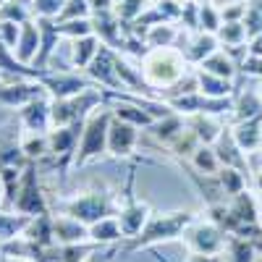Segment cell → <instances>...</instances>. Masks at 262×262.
Listing matches in <instances>:
<instances>
[{
    "label": "cell",
    "instance_id": "obj_1",
    "mask_svg": "<svg viewBox=\"0 0 262 262\" xmlns=\"http://www.w3.org/2000/svg\"><path fill=\"white\" fill-rule=\"evenodd\" d=\"M194 210H173V212H163V215H152L147 226L142 228L139 236L134 238H126V247L121 249L123 254H134V252H142V249H149V247H158V244H168V242H176V238L184 236V231L196 221Z\"/></svg>",
    "mask_w": 262,
    "mask_h": 262
},
{
    "label": "cell",
    "instance_id": "obj_2",
    "mask_svg": "<svg viewBox=\"0 0 262 262\" xmlns=\"http://www.w3.org/2000/svg\"><path fill=\"white\" fill-rule=\"evenodd\" d=\"M189 74V60L179 48H155L142 58V79L147 90H170Z\"/></svg>",
    "mask_w": 262,
    "mask_h": 262
},
{
    "label": "cell",
    "instance_id": "obj_3",
    "mask_svg": "<svg viewBox=\"0 0 262 262\" xmlns=\"http://www.w3.org/2000/svg\"><path fill=\"white\" fill-rule=\"evenodd\" d=\"M113 121V111L111 105H100L97 111L84 121L81 137H79V147L74 155V168H84L90 165L92 160H97L100 155L107 152V128H111Z\"/></svg>",
    "mask_w": 262,
    "mask_h": 262
},
{
    "label": "cell",
    "instance_id": "obj_4",
    "mask_svg": "<svg viewBox=\"0 0 262 262\" xmlns=\"http://www.w3.org/2000/svg\"><path fill=\"white\" fill-rule=\"evenodd\" d=\"M58 212L76 217V221L84 223V226H92V223L102 221V217L116 215L118 207H116V200H113L111 191L90 189V191H81L76 196H69V200L58 202Z\"/></svg>",
    "mask_w": 262,
    "mask_h": 262
},
{
    "label": "cell",
    "instance_id": "obj_5",
    "mask_svg": "<svg viewBox=\"0 0 262 262\" xmlns=\"http://www.w3.org/2000/svg\"><path fill=\"white\" fill-rule=\"evenodd\" d=\"M134 181H137L134 168H128L126 189H123V191H121V196H118V212H116L123 238H134V236H139V233H142V228L147 226V221L152 217L149 205L134 196Z\"/></svg>",
    "mask_w": 262,
    "mask_h": 262
},
{
    "label": "cell",
    "instance_id": "obj_6",
    "mask_svg": "<svg viewBox=\"0 0 262 262\" xmlns=\"http://www.w3.org/2000/svg\"><path fill=\"white\" fill-rule=\"evenodd\" d=\"M13 212L21 215H48L50 205H48V194L39 184V163H27L24 173H21V184H18V194L13 200Z\"/></svg>",
    "mask_w": 262,
    "mask_h": 262
},
{
    "label": "cell",
    "instance_id": "obj_7",
    "mask_svg": "<svg viewBox=\"0 0 262 262\" xmlns=\"http://www.w3.org/2000/svg\"><path fill=\"white\" fill-rule=\"evenodd\" d=\"M37 81L45 86V92L53 100H66V97L81 95L86 90H92V86H97L84 71H74V69H45V71H39Z\"/></svg>",
    "mask_w": 262,
    "mask_h": 262
},
{
    "label": "cell",
    "instance_id": "obj_8",
    "mask_svg": "<svg viewBox=\"0 0 262 262\" xmlns=\"http://www.w3.org/2000/svg\"><path fill=\"white\" fill-rule=\"evenodd\" d=\"M184 244L191 254H223L228 247V233L212 221H196L184 231Z\"/></svg>",
    "mask_w": 262,
    "mask_h": 262
},
{
    "label": "cell",
    "instance_id": "obj_9",
    "mask_svg": "<svg viewBox=\"0 0 262 262\" xmlns=\"http://www.w3.org/2000/svg\"><path fill=\"white\" fill-rule=\"evenodd\" d=\"M86 76H90L100 90H107V92H121L123 84H121V76H118V53L113 48L102 45L100 53L95 55V60L86 66Z\"/></svg>",
    "mask_w": 262,
    "mask_h": 262
},
{
    "label": "cell",
    "instance_id": "obj_10",
    "mask_svg": "<svg viewBox=\"0 0 262 262\" xmlns=\"http://www.w3.org/2000/svg\"><path fill=\"white\" fill-rule=\"evenodd\" d=\"M50 95H42L32 102H27L24 107H18L16 121L21 126V131H34V134H48L53 128V118H50Z\"/></svg>",
    "mask_w": 262,
    "mask_h": 262
},
{
    "label": "cell",
    "instance_id": "obj_11",
    "mask_svg": "<svg viewBox=\"0 0 262 262\" xmlns=\"http://www.w3.org/2000/svg\"><path fill=\"white\" fill-rule=\"evenodd\" d=\"M139 147V128L113 116L107 128V155L113 158H131Z\"/></svg>",
    "mask_w": 262,
    "mask_h": 262
},
{
    "label": "cell",
    "instance_id": "obj_12",
    "mask_svg": "<svg viewBox=\"0 0 262 262\" xmlns=\"http://www.w3.org/2000/svg\"><path fill=\"white\" fill-rule=\"evenodd\" d=\"M84 123H74V126H60V128H50L48 139H50V160L58 163H74L76 147H79V137H81Z\"/></svg>",
    "mask_w": 262,
    "mask_h": 262
},
{
    "label": "cell",
    "instance_id": "obj_13",
    "mask_svg": "<svg viewBox=\"0 0 262 262\" xmlns=\"http://www.w3.org/2000/svg\"><path fill=\"white\" fill-rule=\"evenodd\" d=\"M53 236H55V244H60V247L86 244L90 242V226L79 223L71 215L58 212V215H53Z\"/></svg>",
    "mask_w": 262,
    "mask_h": 262
},
{
    "label": "cell",
    "instance_id": "obj_14",
    "mask_svg": "<svg viewBox=\"0 0 262 262\" xmlns=\"http://www.w3.org/2000/svg\"><path fill=\"white\" fill-rule=\"evenodd\" d=\"M66 42H69V39H66ZM100 48H102V39L97 34H86V37L71 39L69 42V66L74 71H86V66L95 60Z\"/></svg>",
    "mask_w": 262,
    "mask_h": 262
},
{
    "label": "cell",
    "instance_id": "obj_15",
    "mask_svg": "<svg viewBox=\"0 0 262 262\" xmlns=\"http://www.w3.org/2000/svg\"><path fill=\"white\" fill-rule=\"evenodd\" d=\"M212 149H215V155H217V160H221L223 168H236V170L247 173V152L233 142L231 128H226L223 134L217 137V142L212 144Z\"/></svg>",
    "mask_w": 262,
    "mask_h": 262
},
{
    "label": "cell",
    "instance_id": "obj_16",
    "mask_svg": "<svg viewBox=\"0 0 262 262\" xmlns=\"http://www.w3.org/2000/svg\"><path fill=\"white\" fill-rule=\"evenodd\" d=\"M231 134H233V142L242 147L244 152H257V149H262V113L254 116V118H247V121L233 123Z\"/></svg>",
    "mask_w": 262,
    "mask_h": 262
},
{
    "label": "cell",
    "instance_id": "obj_17",
    "mask_svg": "<svg viewBox=\"0 0 262 262\" xmlns=\"http://www.w3.org/2000/svg\"><path fill=\"white\" fill-rule=\"evenodd\" d=\"M215 50H221V42H217L215 34H207V32H194L191 39L181 48V53L186 55L189 66H200V63H205Z\"/></svg>",
    "mask_w": 262,
    "mask_h": 262
},
{
    "label": "cell",
    "instance_id": "obj_18",
    "mask_svg": "<svg viewBox=\"0 0 262 262\" xmlns=\"http://www.w3.org/2000/svg\"><path fill=\"white\" fill-rule=\"evenodd\" d=\"M13 53L24 66H32L34 69V60L39 55V27H37V18L21 24V34H18V42H16Z\"/></svg>",
    "mask_w": 262,
    "mask_h": 262
},
{
    "label": "cell",
    "instance_id": "obj_19",
    "mask_svg": "<svg viewBox=\"0 0 262 262\" xmlns=\"http://www.w3.org/2000/svg\"><path fill=\"white\" fill-rule=\"evenodd\" d=\"M186 126L196 134L202 144H215L217 137L223 134V126L217 121V116H207V113H196V116H186Z\"/></svg>",
    "mask_w": 262,
    "mask_h": 262
},
{
    "label": "cell",
    "instance_id": "obj_20",
    "mask_svg": "<svg viewBox=\"0 0 262 262\" xmlns=\"http://www.w3.org/2000/svg\"><path fill=\"white\" fill-rule=\"evenodd\" d=\"M21 152L27 155V160L32 163H45L50 160V139L48 134H34V131H21Z\"/></svg>",
    "mask_w": 262,
    "mask_h": 262
},
{
    "label": "cell",
    "instance_id": "obj_21",
    "mask_svg": "<svg viewBox=\"0 0 262 262\" xmlns=\"http://www.w3.org/2000/svg\"><path fill=\"white\" fill-rule=\"evenodd\" d=\"M196 74V86L205 97H215V100H226L233 95V81L231 79H221V76H212L202 69H194Z\"/></svg>",
    "mask_w": 262,
    "mask_h": 262
},
{
    "label": "cell",
    "instance_id": "obj_22",
    "mask_svg": "<svg viewBox=\"0 0 262 262\" xmlns=\"http://www.w3.org/2000/svg\"><path fill=\"white\" fill-rule=\"evenodd\" d=\"M24 236L32 238L37 247H45V249H48V247H55L53 212H48V215H34L32 221H29V226H27V231H24Z\"/></svg>",
    "mask_w": 262,
    "mask_h": 262
},
{
    "label": "cell",
    "instance_id": "obj_23",
    "mask_svg": "<svg viewBox=\"0 0 262 262\" xmlns=\"http://www.w3.org/2000/svg\"><path fill=\"white\" fill-rule=\"evenodd\" d=\"M196 69H202V71H207V74H212V76H221V79H231L233 81V76H236V71H238V63L221 48V50H215L205 63H200Z\"/></svg>",
    "mask_w": 262,
    "mask_h": 262
},
{
    "label": "cell",
    "instance_id": "obj_24",
    "mask_svg": "<svg viewBox=\"0 0 262 262\" xmlns=\"http://www.w3.org/2000/svg\"><path fill=\"white\" fill-rule=\"evenodd\" d=\"M123 233H121V226H118V217L111 215V217H102V221L92 223L90 226V242L105 247V244H116L121 242Z\"/></svg>",
    "mask_w": 262,
    "mask_h": 262
},
{
    "label": "cell",
    "instance_id": "obj_25",
    "mask_svg": "<svg viewBox=\"0 0 262 262\" xmlns=\"http://www.w3.org/2000/svg\"><path fill=\"white\" fill-rule=\"evenodd\" d=\"M29 221H32V215H21V212L0 207V244L11 242V238H16V236H21V233L27 231Z\"/></svg>",
    "mask_w": 262,
    "mask_h": 262
},
{
    "label": "cell",
    "instance_id": "obj_26",
    "mask_svg": "<svg viewBox=\"0 0 262 262\" xmlns=\"http://www.w3.org/2000/svg\"><path fill=\"white\" fill-rule=\"evenodd\" d=\"M176 37H179L176 24H152V27H147L144 34H142L147 50H155V48H173Z\"/></svg>",
    "mask_w": 262,
    "mask_h": 262
},
{
    "label": "cell",
    "instance_id": "obj_27",
    "mask_svg": "<svg viewBox=\"0 0 262 262\" xmlns=\"http://www.w3.org/2000/svg\"><path fill=\"white\" fill-rule=\"evenodd\" d=\"M184 128H186V121L179 113H170V116H165V118H160V121H155L149 126L152 137H155L158 142H163V144H170Z\"/></svg>",
    "mask_w": 262,
    "mask_h": 262
},
{
    "label": "cell",
    "instance_id": "obj_28",
    "mask_svg": "<svg viewBox=\"0 0 262 262\" xmlns=\"http://www.w3.org/2000/svg\"><path fill=\"white\" fill-rule=\"evenodd\" d=\"M189 160H191V168H194L196 173H202V176H217V173H221V168H223L221 160H217V155H215L212 144H200Z\"/></svg>",
    "mask_w": 262,
    "mask_h": 262
},
{
    "label": "cell",
    "instance_id": "obj_29",
    "mask_svg": "<svg viewBox=\"0 0 262 262\" xmlns=\"http://www.w3.org/2000/svg\"><path fill=\"white\" fill-rule=\"evenodd\" d=\"M34 18L32 0H3L0 3V21H13V24H27Z\"/></svg>",
    "mask_w": 262,
    "mask_h": 262
},
{
    "label": "cell",
    "instance_id": "obj_30",
    "mask_svg": "<svg viewBox=\"0 0 262 262\" xmlns=\"http://www.w3.org/2000/svg\"><path fill=\"white\" fill-rule=\"evenodd\" d=\"M223 27V18H221V8L212 6V3H200L196 8V32H207V34H217V29Z\"/></svg>",
    "mask_w": 262,
    "mask_h": 262
},
{
    "label": "cell",
    "instance_id": "obj_31",
    "mask_svg": "<svg viewBox=\"0 0 262 262\" xmlns=\"http://www.w3.org/2000/svg\"><path fill=\"white\" fill-rule=\"evenodd\" d=\"M217 42H221L223 48H244L249 45V34H247V27L244 21H236V24H223L217 29Z\"/></svg>",
    "mask_w": 262,
    "mask_h": 262
},
{
    "label": "cell",
    "instance_id": "obj_32",
    "mask_svg": "<svg viewBox=\"0 0 262 262\" xmlns=\"http://www.w3.org/2000/svg\"><path fill=\"white\" fill-rule=\"evenodd\" d=\"M228 262H254L257 252H262L254 242L249 238H238V236H228Z\"/></svg>",
    "mask_w": 262,
    "mask_h": 262
},
{
    "label": "cell",
    "instance_id": "obj_33",
    "mask_svg": "<svg viewBox=\"0 0 262 262\" xmlns=\"http://www.w3.org/2000/svg\"><path fill=\"white\" fill-rule=\"evenodd\" d=\"M233 111H236L233 113L236 123L259 116L262 113V97H259V92H244V95H238V100L233 102Z\"/></svg>",
    "mask_w": 262,
    "mask_h": 262
},
{
    "label": "cell",
    "instance_id": "obj_34",
    "mask_svg": "<svg viewBox=\"0 0 262 262\" xmlns=\"http://www.w3.org/2000/svg\"><path fill=\"white\" fill-rule=\"evenodd\" d=\"M58 32L63 39H79L86 34H95V24L92 18H74V21H58Z\"/></svg>",
    "mask_w": 262,
    "mask_h": 262
},
{
    "label": "cell",
    "instance_id": "obj_35",
    "mask_svg": "<svg viewBox=\"0 0 262 262\" xmlns=\"http://www.w3.org/2000/svg\"><path fill=\"white\" fill-rule=\"evenodd\" d=\"M144 11H147V0H116V13L123 24H134Z\"/></svg>",
    "mask_w": 262,
    "mask_h": 262
},
{
    "label": "cell",
    "instance_id": "obj_36",
    "mask_svg": "<svg viewBox=\"0 0 262 262\" xmlns=\"http://www.w3.org/2000/svg\"><path fill=\"white\" fill-rule=\"evenodd\" d=\"M244 27L249 39L257 37L262 32V0H249V8H247V18H244Z\"/></svg>",
    "mask_w": 262,
    "mask_h": 262
},
{
    "label": "cell",
    "instance_id": "obj_37",
    "mask_svg": "<svg viewBox=\"0 0 262 262\" xmlns=\"http://www.w3.org/2000/svg\"><path fill=\"white\" fill-rule=\"evenodd\" d=\"M247 8H249V0H233V3H226V6L221 8L223 24H236V21H244V18H247Z\"/></svg>",
    "mask_w": 262,
    "mask_h": 262
},
{
    "label": "cell",
    "instance_id": "obj_38",
    "mask_svg": "<svg viewBox=\"0 0 262 262\" xmlns=\"http://www.w3.org/2000/svg\"><path fill=\"white\" fill-rule=\"evenodd\" d=\"M63 6H66V0H32L34 18H58Z\"/></svg>",
    "mask_w": 262,
    "mask_h": 262
},
{
    "label": "cell",
    "instance_id": "obj_39",
    "mask_svg": "<svg viewBox=\"0 0 262 262\" xmlns=\"http://www.w3.org/2000/svg\"><path fill=\"white\" fill-rule=\"evenodd\" d=\"M18 34H21V24H13V21H0V42H3L6 48L16 50Z\"/></svg>",
    "mask_w": 262,
    "mask_h": 262
},
{
    "label": "cell",
    "instance_id": "obj_40",
    "mask_svg": "<svg viewBox=\"0 0 262 262\" xmlns=\"http://www.w3.org/2000/svg\"><path fill=\"white\" fill-rule=\"evenodd\" d=\"M186 262H228L223 254H191Z\"/></svg>",
    "mask_w": 262,
    "mask_h": 262
},
{
    "label": "cell",
    "instance_id": "obj_41",
    "mask_svg": "<svg viewBox=\"0 0 262 262\" xmlns=\"http://www.w3.org/2000/svg\"><path fill=\"white\" fill-rule=\"evenodd\" d=\"M249 55H262V32L249 39Z\"/></svg>",
    "mask_w": 262,
    "mask_h": 262
},
{
    "label": "cell",
    "instance_id": "obj_42",
    "mask_svg": "<svg viewBox=\"0 0 262 262\" xmlns=\"http://www.w3.org/2000/svg\"><path fill=\"white\" fill-rule=\"evenodd\" d=\"M252 184H254V191H257V194H262V168H259V170H254Z\"/></svg>",
    "mask_w": 262,
    "mask_h": 262
},
{
    "label": "cell",
    "instance_id": "obj_43",
    "mask_svg": "<svg viewBox=\"0 0 262 262\" xmlns=\"http://www.w3.org/2000/svg\"><path fill=\"white\" fill-rule=\"evenodd\" d=\"M6 202V184H3V176H0V207Z\"/></svg>",
    "mask_w": 262,
    "mask_h": 262
},
{
    "label": "cell",
    "instance_id": "obj_44",
    "mask_svg": "<svg viewBox=\"0 0 262 262\" xmlns=\"http://www.w3.org/2000/svg\"><path fill=\"white\" fill-rule=\"evenodd\" d=\"M257 92H259V97H262V79L257 81Z\"/></svg>",
    "mask_w": 262,
    "mask_h": 262
},
{
    "label": "cell",
    "instance_id": "obj_45",
    "mask_svg": "<svg viewBox=\"0 0 262 262\" xmlns=\"http://www.w3.org/2000/svg\"><path fill=\"white\" fill-rule=\"evenodd\" d=\"M0 262H8V257H6L3 252H0Z\"/></svg>",
    "mask_w": 262,
    "mask_h": 262
},
{
    "label": "cell",
    "instance_id": "obj_46",
    "mask_svg": "<svg viewBox=\"0 0 262 262\" xmlns=\"http://www.w3.org/2000/svg\"><path fill=\"white\" fill-rule=\"evenodd\" d=\"M0 92H3V79H0Z\"/></svg>",
    "mask_w": 262,
    "mask_h": 262
},
{
    "label": "cell",
    "instance_id": "obj_47",
    "mask_svg": "<svg viewBox=\"0 0 262 262\" xmlns=\"http://www.w3.org/2000/svg\"><path fill=\"white\" fill-rule=\"evenodd\" d=\"M0 3H3V0H0Z\"/></svg>",
    "mask_w": 262,
    "mask_h": 262
}]
</instances>
